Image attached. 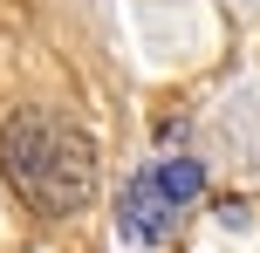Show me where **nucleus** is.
<instances>
[{
	"instance_id": "obj_1",
	"label": "nucleus",
	"mask_w": 260,
	"mask_h": 253,
	"mask_svg": "<svg viewBox=\"0 0 260 253\" xmlns=\"http://www.w3.org/2000/svg\"><path fill=\"white\" fill-rule=\"evenodd\" d=\"M0 164H7L14 192L48 219H69V212H82L96 199V151L55 110H21L0 130Z\"/></svg>"
},
{
	"instance_id": "obj_2",
	"label": "nucleus",
	"mask_w": 260,
	"mask_h": 253,
	"mask_svg": "<svg viewBox=\"0 0 260 253\" xmlns=\"http://www.w3.org/2000/svg\"><path fill=\"white\" fill-rule=\"evenodd\" d=\"M199 185H206L199 164H165V171L130 178V185H123V205H117L123 233H130V240H165L171 219H178V199H192Z\"/></svg>"
}]
</instances>
